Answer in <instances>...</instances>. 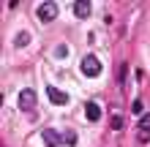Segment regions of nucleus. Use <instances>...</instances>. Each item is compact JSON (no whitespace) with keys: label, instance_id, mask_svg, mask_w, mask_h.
<instances>
[{"label":"nucleus","instance_id":"obj_6","mask_svg":"<svg viewBox=\"0 0 150 147\" xmlns=\"http://www.w3.org/2000/svg\"><path fill=\"white\" fill-rule=\"evenodd\" d=\"M137 136H139V142H150V115H142L139 128H137Z\"/></svg>","mask_w":150,"mask_h":147},{"label":"nucleus","instance_id":"obj_4","mask_svg":"<svg viewBox=\"0 0 150 147\" xmlns=\"http://www.w3.org/2000/svg\"><path fill=\"white\" fill-rule=\"evenodd\" d=\"M33 106H36V90H22L19 93V109H25V112H30Z\"/></svg>","mask_w":150,"mask_h":147},{"label":"nucleus","instance_id":"obj_8","mask_svg":"<svg viewBox=\"0 0 150 147\" xmlns=\"http://www.w3.org/2000/svg\"><path fill=\"white\" fill-rule=\"evenodd\" d=\"M74 14L79 16V19L90 16V3H87V0H76V3H74Z\"/></svg>","mask_w":150,"mask_h":147},{"label":"nucleus","instance_id":"obj_1","mask_svg":"<svg viewBox=\"0 0 150 147\" xmlns=\"http://www.w3.org/2000/svg\"><path fill=\"white\" fill-rule=\"evenodd\" d=\"M79 71L93 79V76H98V74H101V60L96 57V55H85V57H82V63H79Z\"/></svg>","mask_w":150,"mask_h":147},{"label":"nucleus","instance_id":"obj_10","mask_svg":"<svg viewBox=\"0 0 150 147\" xmlns=\"http://www.w3.org/2000/svg\"><path fill=\"white\" fill-rule=\"evenodd\" d=\"M66 144H68V147L76 144V134H74V131H66Z\"/></svg>","mask_w":150,"mask_h":147},{"label":"nucleus","instance_id":"obj_3","mask_svg":"<svg viewBox=\"0 0 150 147\" xmlns=\"http://www.w3.org/2000/svg\"><path fill=\"white\" fill-rule=\"evenodd\" d=\"M47 96H49V101L55 103V106H66V103H68V96H66L63 90H57L55 84H49V87H47Z\"/></svg>","mask_w":150,"mask_h":147},{"label":"nucleus","instance_id":"obj_5","mask_svg":"<svg viewBox=\"0 0 150 147\" xmlns=\"http://www.w3.org/2000/svg\"><path fill=\"white\" fill-rule=\"evenodd\" d=\"M41 139H44L47 147H60V144H63V136H60L57 131H52V128H44V131H41Z\"/></svg>","mask_w":150,"mask_h":147},{"label":"nucleus","instance_id":"obj_7","mask_svg":"<svg viewBox=\"0 0 150 147\" xmlns=\"http://www.w3.org/2000/svg\"><path fill=\"white\" fill-rule=\"evenodd\" d=\"M85 115H87V120H90V123H98V120H101L98 103H96V101H87V103H85Z\"/></svg>","mask_w":150,"mask_h":147},{"label":"nucleus","instance_id":"obj_12","mask_svg":"<svg viewBox=\"0 0 150 147\" xmlns=\"http://www.w3.org/2000/svg\"><path fill=\"white\" fill-rule=\"evenodd\" d=\"M112 128H115V131H120V128H123V117H112Z\"/></svg>","mask_w":150,"mask_h":147},{"label":"nucleus","instance_id":"obj_2","mask_svg":"<svg viewBox=\"0 0 150 147\" xmlns=\"http://www.w3.org/2000/svg\"><path fill=\"white\" fill-rule=\"evenodd\" d=\"M36 16H38V22H52L57 16V3H41L36 8Z\"/></svg>","mask_w":150,"mask_h":147},{"label":"nucleus","instance_id":"obj_9","mask_svg":"<svg viewBox=\"0 0 150 147\" xmlns=\"http://www.w3.org/2000/svg\"><path fill=\"white\" fill-rule=\"evenodd\" d=\"M28 41H30V33H19V36L14 38V44H16V46H25Z\"/></svg>","mask_w":150,"mask_h":147},{"label":"nucleus","instance_id":"obj_11","mask_svg":"<svg viewBox=\"0 0 150 147\" xmlns=\"http://www.w3.org/2000/svg\"><path fill=\"white\" fill-rule=\"evenodd\" d=\"M55 55H57V57H66V55H68V46H66V44H60V46L55 49Z\"/></svg>","mask_w":150,"mask_h":147}]
</instances>
